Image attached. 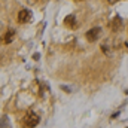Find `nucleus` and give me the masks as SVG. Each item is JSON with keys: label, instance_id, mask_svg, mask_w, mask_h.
Wrapping results in <instances>:
<instances>
[{"label": "nucleus", "instance_id": "obj_1", "mask_svg": "<svg viewBox=\"0 0 128 128\" xmlns=\"http://www.w3.org/2000/svg\"><path fill=\"white\" fill-rule=\"evenodd\" d=\"M39 121H40L39 115H37V113H34L33 110L27 112V113H26V116L22 118V122H24L26 128H34V127H37V125H39Z\"/></svg>", "mask_w": 128, "mask_h": 128}, {"label": "nucleus", "instance_id": "obj_2", "mask_svg": "<svg viewBox=\"0 0 128 128\" xmlns=\"http://www.w3.org/2000/svg\"><path fill=\"white\" fill-rule=\"evenodd\" d=\"M16 20H18L20 24H27V22L32 21V12H30L28 9H21V10L18 12Z\"/></svg>", "mask_w": 128, "mask_h": 128}, {"label": "nucleus", "instance_id": "obj_3", "mask_svg": "<svg viewBox=\"0 0 128 128\" xmlns=\"http://www.w3.org/2000/svg\"><path fill=\"white\" fill-rule=\"evenodd\" d=\"M100 34H101V28L100 27H94V28H91V30L86 32L85 37H86L88 42H96L97 39L100 37Z\"/></svg>", "mask_w": 128, "mask_h": 128}, {"label": "nucleus", "instance_id": "obj_4", "mask_svg": "<svg viewBox=\"0 0 128 128\" xmlns=\"http://www.w3.org/2000/svg\"><path fill=\"white\" fill-rule=\"evenodd\" d=\"M109 27H110V30L112 32H119V30H122V27H124V22H122V20H121V16H115L112 21H110V24H109Z\"/></svg>", "mask_w": 128, "mask_h": 128}, {"label": "nucleus", "instance_id": "obj_5", "mask_svg": "<svg viewBox=\"0 0 128 128\" xmlns=\"http://www.w3.org/2000/svg\"><path fill=\"white\" fill-rule=\"evenodd\" d=\"M64 27H67V28H70V30H74V28H78V24H76V16L72 14V15H67L66 18H64L63 21Z\"/></svg>", "mask_w": 128, "mask_h": 128}, {"label": "nucleus", "instance_id": "obj_6", "mask_svg": "<svg viewBox=\"0 0 128 128\" xmlns=\"http://www.w3.org/2000/svg\"><path fill=\"white\" fill-rule=\"evenodd\" d=\"M14 36H15V32H14V30H9V32L3 36V42H4V43H10V42L14 40Z\"/></svg>", "mask_w": 128, "mask_h": 128}, {"label": "nucleus", "instance_id": "obj_7", "mask_svg": "<svg viewBox=\"0 0 128 128\" xmlns=\"http://www.w3.org/2000/svg\"><path fill=\"white\" fill-rule=\"evenodd\" d=\"M112 49H113V48H110V46H109L107 43L101 45V51H103V52H104V54H106L107 57H110V55H112Z\"/></svg>", "mask_w": 128, "mask_h": 128}, {"label": "nucleus", "instance_id": "obj_8", "mask_svg": "<svg viewBox=\"0 0 128 128\" xmlns=\"http://www.w3.org/2000/svg\"><path fill=\"white\" fill-rule=\"evenodd\" d=\"M107 2H109L110 4H115V3H116V2H119V0H107Z\"/></svg>", "mask_w": 128, "mask_h": 128}, {"label": "nucleus", "instance_id": "obj_9", "mask_svg": "<svg viewBox=\"0 0 128 128\" xmlns=\"http://www.w3.org/2000/svg\"><path fill=\"white\" fill-rule=\"evenodd\" d=\"M76 2H80V0H76Z\"/></svg>", "mask_w": 128, "mask_h": 128}, {"label": "nucleus", "instance_id": "obj_10", "mask_svg": "<svg viewBox=\"0 0 128 128\" xmlns=\"http://www.w3.org/2000/svg\"><path fill=\"white\" fill-rule=\"evenodd\" d=\"M127 128H128V127H127Z\"/></svg>", "mask_w": 128, "mask_h": 128}]
</instances>
